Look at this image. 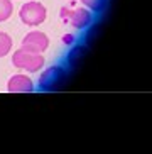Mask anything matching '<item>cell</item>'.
<instances>
[{
  "label": "cell",
  "mask_w": 152,
  "mask_h": 154,
  "mask_svg": "<svg viewBox=\"0 0 152 154\" xmlns=\"http://www.w3.org/2000/svg\"><path fill=\"white\" fill-rule=\"evenodd\" d=\"M12 61H14V66H17L20 69H27L31 73L39 71L44 66V58L41 54H34V53H29V51H24V49L15 51L12 56Z\"/></svg>",
  "instance_id": "cell-1"
},
{
  "label": "cell",
  "mask_w": 152,
  "mask_h": 154,
  "mask_svg": "<svg viewBox=\"0 0 152 154\" xmlns=\"http://www.w3.org/2000/svg\"><path fill=\"white\" fill-rule=\"evenodd\" d=\"M19 15H20V20L27 26H39L46 20V9L39 2H27L20 9Z\"/></svg>",
  "instance_id": "cell-2"
},
{
  "label": "cell",
  "mask_w": 152,
  "mask_h": 154,
  "mask_svg": "<svg viewBox=\"0 0 152 154\" xmlns=\"http://www.w3.org/2000/svg\"><path fill=\"white\" fill-rule=\"evenodd\" d=\"M49 46V39L44 32H29L22 41V49L29 51V53H34V54H41L44 53Z\"/></svg>",
  "instance_id": "cell-3"
},
{
  "label": "cell",
  "mask_w": 152,
  "mask_h": 154,
  "mask_svg": "<svg viewBox=\"0 0 152 154\" xmlns=\"http://www.w3.org/2000/svg\"><path fill=\"white\" fill-rule=\"evenodd\" d=\"M61 17H63L64 20H69V24L76 29H85L86 26L91 22V14H90L86 9L71 10V9L63 7V9H61Z\"/></svg>",
  "instance_id": "cell-4"
},
{
  "label": "cell",
  "mask_w": 152,
  "mask_h": 154,
  "mask_svg": "<svg viewBox=\"0 0 152 154\" xmlns=\"http://www.w3.org/2000/svg\"><path fill=\"white\" fill-rule=\"evenodd\" d=\"M7 90L10 93H29V91L34 90V83L29 76H24V75H15L9 80V85H7Z\"/></svg>",
  "instance_id": "cell-5"
},
{
  "label": "cell",
  "mask_w": 152,
  "mask_h": 154,
  "mask_svg": "<svg viewBox=\"0 0 152 154\" xmlns=\"http://www.w3.org/2000/svg\"><path fill=\"white\" fill-rule=\"evenodd\" d=\"M61 78H63V71L59 68H51L42 75V80H41V85L46 86V90H49L53 88L54 85H58L61 82Z\"/></svg>",
  "instance_id": "cell-6"
},
{
  "label": "cell",
  "mask_w": 152,
  "mask_h": 154,
  "mask_svg": "<svg viewBox=\"0 0 152 154\" xmlns=\"http://www.w3.org/2000/svg\"><path fill=\"white\" fill-rule=\"evenodd\" d=\"M10 48H12V39H10L9 34L5 32H0V58L9 54Z\"/></svg>",
  "instance_id": "cell-7"
},
{
  "label": "cell",
  "mask_w": 152,
  "mask_h": 154,
  "mask_svg": "<svg viewBox=\"0 0 152 154\" xmlns=\"http://www.w3.org/2000/svg\"><path fill=\"white\" fill-rule=\"evenodd\" d=\"M14 5L10 0H0V22H4L12 15Z\"/></svg>",
  "instance_id": "cell-8"
},
{
  "label": "cell",
  "mask_w": 152,
  "mask_h": 154,
  "mask_svg": "<svg viewBox=\"0 0 152 154\" xmlns=\"http://www.w3.org/2000/svg\"><path fill=\"white\" fill-rule=\"evenodd\" d=\"M83 5H86L90 10H93V12H100V10L105 9V5H107V0H81Z\"/></svg>",
  "instance_id": "cell-9"
}]
</instances>
